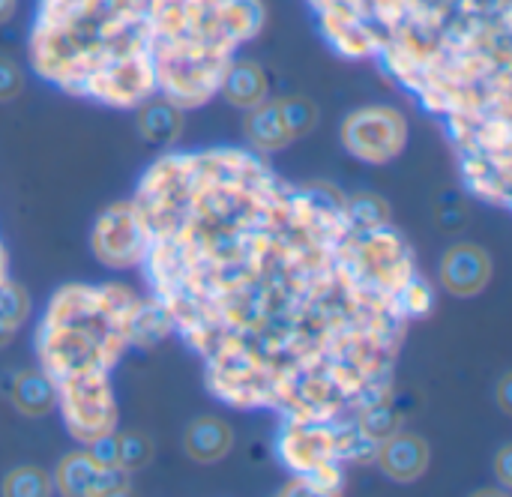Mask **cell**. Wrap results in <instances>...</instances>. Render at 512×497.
I'll list each match as a JSON object with an SVG mask.
<instances>
[{"mask_svg":"<svg viewBox=\"0 0 512 497\" xmlns=\"http://www.w3.org/2000/svg\"><path fill=\"white\" fill-rule=\"evenodd\" d=\"M129 204L156 306L213 396L369 444L357 417L390 399L408 318L432 306L393 225L354 228L339 189L294 186L246 150L165 156Z\"/></svg>","mask_w":512,"mask_h":497,"instance_id":"obj_1","label":"cell"},{"mask_svg":"<svg viewBox=\"0 0 512 497\" xmlns=\"http://www.w3.org/2000/svg\"><path fill=\"white\" fill-rule=\"evenodd\" d=\"M30 54L69 93L135 105L156 90L150 0H45Z\"/></svg>","mask_w":512,"mask_h":497,"instance_id":"obj_2","label":"cell"},{"mask_svg":"<svg viewBox=\"0 0 512 497\" xmlns=\"http://www.w3.org/2000/svg\"><path fill=\"white\" fill-rule=\"evenodd\" d=\"M141 321L138 300L117 285H75L54 297L39 354L75 438L93 441L114 429L108 369L120 360L126 342L141 333Z\"/></svg>","mask_w":512,"mask_h":497,"instance_id":"obj_3","label":"cell"},{"mask_svg":"<svg viewBox=\"0 0 512 497\" xmlns=\"http://www.w3.org/2000/svg\"><path fill=\"white\" fill-rule=\"evenodd\" d=\"M342 144L351 150V156L372 165H384L405 150L408 120L390 105L357 108L342 123Z\"/></svg>","mask_w":512,"mask_h":497,"instance_id":"obj_4","label":"cell"},{"mask_svg":"<svg viewBox=\"0 0 512 497\" xmlns=\"http://www.w3.org/2000/svg\"><path fill=\"white\" fill-rule=\"evenodd\" d=\"M93 252L108 267H132L141 264L144 255V234L132 204L108 207L93 231Z\"/></svg>","mask_w":512,"mask_h":497,"instance_id":"obj_5","label":"cell"},{"mask_svg":"<svg viewBox=\"0 0 512 497\" xmlns=\"http://www.w3.org/2000/svg\"><path fill=\"white\" fill-rule=\"evenodd\" d=\"M57 489L63 495H123L129 492V477L123 468H102L87 450H78L60 462Z\"/></svg>","mask_w":512,"mask_h":497,"instance_id":"obj_6","label":"cell"},{"mask_svg":"<svg viewBox=\"0 0 512 497\" xmlns=\"http://www.w3.org/2000/svg\"><path fill=\"white\" fill-rule=\"evenodd\" d=\"M492 282V258L477 243H456L441 261V285L453 297H477Z\"/></svg>","mask_w":512,"mask_h":497,"instance_id":"obj_7","label":"cell"},{"mask_svg":"<svg viewBox=\"0 0 512 497\" xmlns=\"http://www.w3.org/2000/svg\"><path fill=\"white\" fill-rule=\"evenodd\" d=\"M378 468L396 483H414L429 471V444L420 435L396 432L375 447Z\"/></svg>","mask_w":512,"mask_h":497,"instance_id":"obj_8","label":"cell"},{"mask_svg":"<svg viewBox=\"0 0 512 497\" xmlns=\"http://www.w3.org/2000/svg\"><path fill=\"white\" fill-rule=\"evenodd\" d=\"M246 138H249V147L255 153H276V150H285L294 135L288 132L282 114H279V102H258L252 108H246Z\"/></svg>","mask_w":512,"mask_h":497,"instance_id":"obj_9","label":"cell"},{"mask_svg":"<svg viewBox=\"0 0 512 497\" xmlns=\"http://www.w3.org/2000/svg\"><path fill=\"white\" fill-rule=\"evenodd\" d=\"M231 444H234L231 426L216 417H198L195 423H189L183 435V450L198 465H213L225 459L231 453Z\"/></svg>","mask_w":512,"mask_h":497,"instance_id":"obj_10","label":"cell"},{"mask_svg":"<svg viewBox=\"0 0 512 497\" xmlns=\"http://www.w3.org/2000/svg\"><path fill=\"white\" fill-rule=\"evenodd\" d=\"M9 399L24 417H45L57 408V387L45 369H24L12 378Z\"/></svg>","mask_w":512,"mask_h":497,"instance_id":"obj_11","label":"cell"},{"mask_svg":"<svg viewBox=\"0 0 512 497\" xmlns=\"http://www.w3.org/2000/svg\"><path fill=\"white\" fill-rule=\"evenodd\" d=\"M219 90L231 105L252 108L267 99V75L255 60H231Z\"/></svg>","mask_w":512,"mask_h":497,"instance_id":"obj_12","label":"cell"},{"mask_svg":"<svg viewBox=\"0 0 512 497\" xmlns=\"http://www.w3.org/2000/svg\"><path fill=\"white\" fill-rule=\"evenodd\" d=\"M138 132L153 147H171L183 132V111L174 102H144L138 111Z\"/></svg>","mask_w":512,"mask_h":497,"instance_id":"obj_13","label":"cell"},{"mask_svg":"<svg viewBox=\"0 0 512 497\" xmlns=\"http://www.w3.org/2000/svg\"><path fill=\"white\" fill-rule=\"evenodd\" d=\"M348 207V219L354 228L360 231H378V228H390L393 225V210L390 204L375 195V192H357L351 198H345Z\"/></svg>","mask_w":512,"mask_h":497,"instance_id":"obj_14","label":"cell"},{"mask_svg":"<svg viewBox=\"0 0 512 497\" xmlns=\"http://www.w3.org/2000/svg\"><path fill=\"white\" fill-rule=\"evenodd\" d=\"M399 429H402V414L393 408L390 399H381V402L363 408L360 417H357V432H360L369 444H375V447H378L381 441H387L390 435H396Z\"/></svg>","mask_w":512,"mask_h":497,"instance_id":"obj_15","label":"cell"},{"mask_svg":"<svg viewBox=\"0 0 512 497\" xmlns=\"http://www.w3.org/2000/svg\"><path fill=\"white\" fill-rule=\"evenodd\" d=\"M276 102H279V114H282V120H285V126H288V132L294 138L309 135L321 120V111L309 96H282Z\"/></svg>","mask_w":512,"mask_h":497,"instance_id":"obj_16","label":"cell"},{"mask_svg":"<svg viewBox=\"0 0 512 497\" xmlns=\"http://www.w3.org/2000/svg\"><path fill=\"white\" fill-rule=\"evenodd\" d=\"M3 495L12 497H45L51 495V477L42 468H15L3 477Z\"/></svg>","mask_w":512,"mask_h":497,"instance_id":"obj_17","label":"cell"},{"mask_svg":"<svg viewBox=\"0 0 512 497\" xmlns=\"http://www.w3.org/2000/svg\"><path fill=\"white\" fill-rule=\"evenodd\" d=\"M150 459H153V441H150L144 432L117 435V465H120L126 474L147 468Z\"/></svg>","mask_w":512,"mask_h":497,"instance_id":"obj_18","label":"cell"},{"mask_svg":"<svg viewBox=\"0 0 512 497\" xmlns=\"http://www.w3.org/2000/svg\"><path fill=\"white\" fill-rule=\"evenodd\" d=\"M24 87V72L12 57L0 54V102H9L21 93Z\"/></svg>","mask_w":512,"mask_h":497,"instance_id":"obj_19","label":"cell"},{"mask_svg":"<svg viewBox=\"0 0 512 497\" xmlns=\"http://www.w3.org/2000/svg\"><path fill=\"white\" fill-rule=\"evenodd\" d=\"M495 474H498V483L504 489L512 486V447H501L498 459H495Z\"/></svg>","mask_w":512,"mask_h":497,"instance_id":"obj_20","label":"cell"},{"mask_svg":"<svg viewBox=\"0 0 512 497\" xmlns=\"http://www.w3.org/2000/svg\"><path fill=\"white\" fill-rule=\"evenodd\" d=\"M510 384H512V378L510 375H504V378H501V387H498V402H501V411H504V414H512Z\"/></svg>","mask_w":512,"mask_h":497,"instance_id":"obj_21","label":"cell"},{"mask_svg":"<svg viewBox=\"0 0 512 497\" xmlns=\"http://www.w3.org/2000/svg\"><path fill=\"white\" fill-rule=\"evenodd\" d=\"M15 15V0H0V24Z\"/></svg>","mask_w":512,"mask_h":497,"instance_id":"obj_22","label":"cell"},{"mask_svg":"<svg viewBox=\"0 0 512 497\" xmlns=\"http://www.w3.org/2000/svg\"><path fill=\"white\" fill-rule=\"evenodd\" d=\"M6 282V255H3V246H0V285Z\"/></svg>","mask_w":512,"mask_h":497,"instance_id":"obj_23","label":"cell"}]
</instances>
